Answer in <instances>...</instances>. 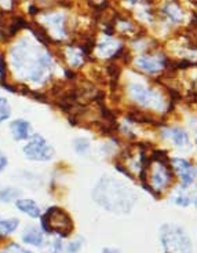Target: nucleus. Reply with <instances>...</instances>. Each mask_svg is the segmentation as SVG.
Instances as JSON below:
<instances>
[{
	"instance_id": "obj_1",
	"label": "nucleus",
	"mask_w": 197,
	"mask_h": 253,
	"mask_svg": "<svg viewBox=\"0 0 197 253\" xmlns=\"http://www.w3.org/2000/svg\"><path fill=\"white\" fill-rule=\"evenodd\" d=\"M93 197L98 205L115 213H128L137 200L133 190L110 176H103L98 182Z\"/></svg>"
},
{
	"instance_id": "obj_2",
	"label": "nucleus",
	"mask_w": 197,
	"mask_h": 253,
	"mask_svg": "<svg viewBox=\"0 0 197 253\" xmlns=\"http://www.w3.org/2000/svg\"><path fill=\"white\" fill-rule=\"evenodd\" d=\"M13 65L21 76L29 82L39 83L45 79L47 69L51 66V57L47 52L32 50L28 42H21L11 51Z\"/></svg>"
},
{
	"instance_id": "obj_3",
	"label": "nucleus",
	"mask_w": 197,
	"mask_h": 253,
	"mask_svg": "<svg viewBox=\"0 0 197 253\" xmlns=\"http://www.w3.org/2000/svg\"><path fill=\"white\" fill-rule=\"evenodd\" d=\"M160 241L167 253H192V242L184 228L177 224H163Z\"/></svg>"
},
{
	"instance_id": "obj_4",
	"label": "nucleus",
	"mask_w": 197,
	"mask_h": 253,
	"mask_svg": "<svg viewBox=\"0 0 197 253\" xmlns=\"http://www.w3.org/2000/svg\"><path fill=\"white\" fill-rule=\"evenodd\" d=\"M42 230L47 234H55L59 238H66L73 231V221L64 209L51 207L42 216Z\"/></svg>"
},
{
	"instance_id": "obj_5",
	"label": "nucleus",
	"mask_w": 197,
	"mask_h": 253,
	"mask_svg": "<svg viewBox=\"0 0 197 253\" xmlns=\"http://www.w3.org/2000/svg\"><path fill=\"white\" fill-rule=\"evenodd\" d=\"M25 157L31 161H50L55 154L54 147L40 135H33L22 147Z\"/></svg>"
},
{
	"instance_id": "obj_6",
	"label": "nucleus",
	"mask_w": 197,
	"mask_h": 253,
	"mask_svg": "<svg viewBox=\"0 0 197 253\" xmlns=\"http://www.w3.org/2000/svg\"><path fill=\"white\" fill-rule=\"evenodd\" d=\"M130 95L134 101L140 103L142 106H148V108H153L156 110H163L164 109V101L157 92H154L153 89L148 88L142 84L134 83L128 87Z\"/></svg>"
},
{
	"instance_id": "obj_7",
	"label": "nucleus",
	"mask_w": 197,
	"mask_h": 253,
	"mask_svg": "<svg viewBox=\"0 0 197 253\" xmlns=\"http://www.w3.org/2000/svg\"><path fill=\"white\" fill-rule=\"evenodd\" d=\"M171 180V171L165 167V164L156 160V164L153 167L152 172L149 173V180H145L142 183H145V187L152 194H154V193H161L163 190L167 189Z\"/></svg>"
},
{
	"instance_id": "obj_8",
	"label": "nucleus",
	"mask_w": 197,
	"mask_h": 253,
	"mask_svg": "<svg viewBox=\"0 0 197 253\" xmlns=\"http://www.w3.org/2000/svg\"><path fill=\"white\" fill-rule=\"evenodd\" d=\"M171 163L174 165V168L178 171L181 182H182V187L186 189L191 184H193L195 177H196V171H195L193 165L189 161L184 160V158H174V160H171Z\"/></svg>"
},
{
	"instance_id": "obj_9",
	"label": "nucleus",
	"mask_w": 197,
	"mask_h": 253,
	"mask_svg": "<svg viewBox=\"0 0 197 253\" xmlns=\"http://www.w3.org/2000/svg\"><path fill=\"white\" fill-rule=\"evenodd\" d=\"M10 131L11 135L15 140H28L32 136V126L29 121L24 120V119H17V120L11 121L10 124Z\"/></svg>"
},
{
	"instance_id": "obj_10",
	"label": "nucleus",
	"mask_w": 197,
	"mask_h": 253,
	"mask_svg": "<svg viewBox=\"0 0 197 253\" xmlns=\"http://www.w3.org/2000/svg\"><path fill=\"white\" fill-rule=\"evenodd\" d=\"M22 242L26 244V245H32V247L40 248L43 245V241H45V237H43V230H40L36 226H28L25 227V230L22 231Z\"/></svg>"
},
{
	"instance_id": "obj_11",
	"label": "nucleus",
	"mask_w": 197,
	"mask_h": 253,
	"mask_svg": "<svg viewBox=\"0 0 197 253\" xmlns=\"http://www.w3.org/2000/svg\"><path fill=\"white\" fill-rule=\"evenodd\" d=\"M137 66L148 73H157L163 69L164 62L156 57H141L137 59Z\"/></svg>"
},
{
	"instance_id": "obj_12",
	"label": "nucleus",
	"mask_w": 197,
	"mask_h": 253,
	"mask_svg": "<svg viewBox=\"0 0 197 253\" xmlns=\"http://www.w3.org/2000/svg\"><path fill=\"white\" fill-rule=\"evenodd\" d=\"M15 207L18 211H21L22 213H25L32 219H38L42 216V211L38 204L35 203L33 200H28V198H22V200H17Z\"/></svg>"
},
{
	"instance_id": "obj_13",
	"label": "nucleus",
	"mask_w": 197,
	"mask_h": 253,
	"mask_svg": "<svg viewBox=\"0 0 197 253\" xmlns=\"http://www.w3.org/2000/svg\"><path fill=\"white\" fill-rule=\"evenodd\" d=\"M165 135L170 136L174 142V145L178 146V147H185V146L189 145V135L182 128H178V126L170 128L165 131Z\"/></svg>"
},
{
	"instance_id": "obj_14",
	"label": "nucleus",
	"mask_w": 197,
	"mask_h": 253,
	"mask_svg": "<svg viewBox=\"0 0 197 253\" xmlns=\"http://www.w3.org/2000/svg\"><path fill=\"white\" fill-rule=\"evenodd\" d=\"M18 226L19 220L17 217H10V219L0 217V237H7V235L13 234L18 228Z\"/></svg>"
},
{
	"instance_id": "obj_15",
	"label": "nucleus",
	"mask_w": 197,
	"mask_h": 253,
	"mask_svg": "<svg viewBox=\"0 0 197 253\" xmlns=\"http://www.w3.org/2000/svg\"><path fill=\"white\" fill-rule=\"evenodd\" d=\"M21 196V191L15 187H4L0 190V201L3 203H11L18 200V197Z\"/></svg>"
},
{
	"instance_id": "obj_16",
	"label": "nucleus",
	"mask_w": 197,
	"mask_h": 253,
	"mask_svg": "<svg viewBox=\"0 0 197 253\" xmlns=\"http://www.w3.org/2000/svg\"><path fill=\"white\" fill-rule=\"evenodd\" d=\"M46 22L51 26H55L54 31L57 32L58 35H64V17L61 14L57 15H51L49 18H46Z\"/></svg>"
},
{
	"instance_id": "obj_17",
	"label": "nucleus",
	"mask_w": 197,
	"mask_h": 253,
	"mask_svg": "<svg viewBox=\"0 0 197 253\" xmlns=\"http://www.w3.org/2000/svg\"><path fill=\"white\" fill-rule=\"evenodd\" d=\"M11 117V106L10 102L7 101V98L0 96V124L4 123Z\"/></svg>"
},
{
	"instance_id": "obj_18",
	"label": "nucleus",
	"mask_w": 197,
	"mask_h": 253,
	"mask_svg": "<svg viewBox=\"0 0 197 253\" xmlns=\"http://www.w3.org/2000/svg\"><path fill=\"white\" fill-rule=\"evenodd\" d=\"M119 47V44L113 42V40H108L106 43H103L98 47V54L101 55V57H109V55H112L115 50Z\"/></svg>"
},
{
	"instance_id": "obj_19",
	"label": "nucleus",
	"mask_w": 197,
	"mask_h": 253,
	"mask_svg": "<svg viewBox=\"0 0 197 253\" xmlns=\"http://www.w3.org/2000/svg\"><path fill=\"white\" fill-rule=\"evenodd\" d=\"M73 146H75V150H76L79 154H84V153L89 152L90 143L89 140L86 138H77V139L73 140Z\"/></svg>"
},
{
	"instance_id": "obj_20",
	"label": "nucleus",
	"mask_w": 197,
	"mask_h": 253,
	"mask_svg": "<svg viewBox=\"0 0 197 253\" xmlns=\"http://www.w3.org/2000/svg\"><path fill=\"white\" fill-rule=\"evenodd\" d=\"M164 11L172 21H181V19H182V13H181V10H179L177 6H174V4L165 6Z\"/></svg>"
},
{
	"instance_id": "obj_21",
	"label": "nucleus",
	"mask_w": 197,
	"mask_h": 253,
	"mask_svg": "<svg viewBox=\"0 0 197 253\" xmlns=\"http://www.w3.org/2000/svg\"><path fill=\"white\" fill-rule=\"evenodd\" d=\"M83 245V238H76V240H73L72 242H69L66 247H64L65 252L66 253H77L80 251V248Z\"/></svg>"
},
{
	"instance_id": "obj_22",
	"label": "nucleus",
	"mask_w": 197,
	"mask_h": 253,
	"mask_svg": "<svg viewBox=\"0 0 197 253\" xmlns=\"http://www.w3.org/2000/svg\"><path fill=\"white\" fill-rule=\"evenodd\" d=\"M0 253H32L31 251H28V249H25V248L19 247L18 244H10L8 247L4 248L3 251Z\"/></svg>"
},
{
	"instance_id": "obj_23",
	"label": "nucleus",
	"mask_w": 197,
	"mask_h": 253,
	"mask_svg": "<svg viewBox=\"0 0 197 253\" xmlns=\"http://www.w3.org/2000/svg\"><path fill=\"white\" fill-rule=\"evenodd\" d=\"M174 203L179 205V207H188L191 204V197L186 196V194H178L174 198Z\"/></svg>"
},
{
	"instance_id": "obj_24",
	"label": "nucleus",
	"mask_w": 197,
	"mask_h": 253,
	"mask_svg": "<svg viewBox=\"0 0 197 253\" xmlns=\"http://www.w3.org/2000/svg\"><path fill=\"white\" fill-rule=\"evenodd\" d=\"M8 165V160L4 153L0 150V172H3L6 169V167Z\"/></svg>"
},
{
	"instance_id": "obj_25",
	"label": "nucleus",
	"mask_w": 197,
	"mask_h": 253,
	"mask_svg": "<svg viewBox=\"0 0 197 253\" xmlns=\"http://www.w3.org/2000/svg\"><path fill=\"white\" fill-rule=\"evenodd\" d=\"M102 253H121L120 251H117V249H113V248H105Z\"/></svg>"
}]
</instances>
